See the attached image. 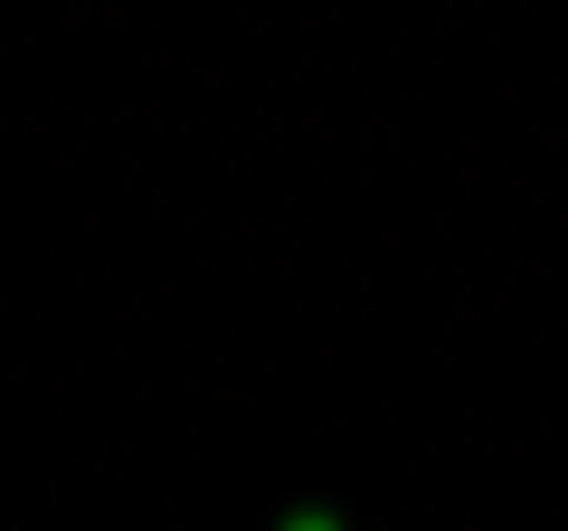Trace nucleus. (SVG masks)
Instances as JSON below:
<instances>
[{"instance_id": "obj_1", "label": "nucleus", "mask_w": 568, "mask_h": 531, "mask_svg": "<svg viewBox=\"0 0 568 531\" xmlns=\"http://www.w3.org/2000/svg\"><path fill=\"white\" fill-rule=\"evenodd\" d=\"M284 531H342V522H332V512H294Z\"/></svg>"}]
</instances>
